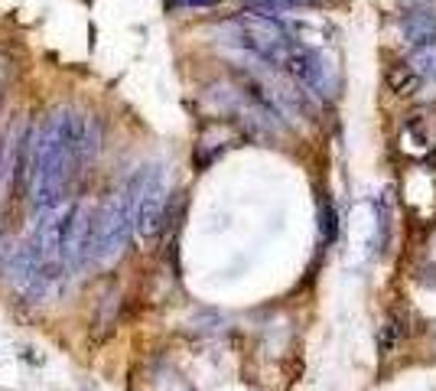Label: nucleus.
<instances>
[{"label": "nucleus", "instance_id": "obj_1", "mask_svg": "<svg viewBox=\"0 0 436 391\" xmlns=\"http://www.w3.org/2000/svg\"><path fill=\"white\" fill-rule=\"evenodd\" d=\"M101 127L95 118H85L72 108H59L33 130L26 147H20V167L30 163V196L36 209L62 202L75 177L78 163L98 157Z\"/></svg>", "mask_w": 436, "mask_h": 391}, {"label": "nucleus", "instance_id": "obj_2", "mask_svg": "<svg viewBox=\"0 0 436 391\" xmlns=\"http://www.w3.org/2000/svg\"><path fill=\"white\" fill-rule=\"evenodd\" d=\"M134 231V202H130V183L124 189L111 192L101 202L98 215L92 219V241H88V254L98 264H111L124 254L127 238Z\"/></svg>", "mask_w": 436, "mask_h": 391}, {"label": "nucleus", "instance_id": "obj_3", "mask_svg": "<svg viewBox=\"0 0 436 391\" xmlns=\"http://www.w3.org/2000/svg\"><path fill=\"white\" fill-rule=\"evenodd\" d=\"M225 30L231 33V43L245 46L254 59H264L270 66H280L283 69V59L290 53V46L297 39H290L287 26L277 20V16L267 14H257V10H241L238 16H231Z\"/></svg>", "mask_w": 436, "mask_h": 391}, {"label": "nucleus", "instance_id": "obj_4", "mask_svg": "<svg viewBox=\"0 0 436 391\" xmlns=\"http://www.w3.org/2000/svg\"><path fill=\"white\" fill-rule=\"evenodd\" d=\"M130 202H134V231L140 238H154L166 215V173L163 167H144L130 179Z\"/></svg>", "mask_w": 436, "mask_h": 391}, {"label": "nucleus", "instance_id": "obj_5", "mask_svg": "<svg viewBox=\"0 0 436 391\" xmlns=\"http://www.w3.org/2000/svg\"><path fill=\"white\" fill-rule=\"evenodd\" d=\"M283 69H287V75H290L293 82L309 88L316 98L332 101L339 95V75L329 66V59L322 53H316V49L303 46V43H293L290 46V53L283 59Z\"/></svg>", "mask_w": 436, "mask_h": 391}, {"label": "nucleus", "instance_id": "obj_6", "mask_svg": "<svg viewBox=\"0 0 436 391\" xmlns=\"http://www.w3.org/2000/svg\"><path fill=\"white\" fill-rule=\"evenodd\" d=\"M72 209L75 202H55V206L39 209V222H36V235H33V251H36L39 264L46 271V277L53 281V271L62 268V241H65V229H69Z\"/></svg>", "mask_w": 436, "mask_h": 391}, {"label": "nucleus", "instance_id": "obj_7", "mask_svg": "<svg viewBox=\"0 0 436 391\" xmlns=\"http://www.w3.org/2000/svg\"><path fill=\"white\" fill-rule=\"evenodd\" d=\"M88 241H92V215L88 206L75 202L65 229V241H62V271H78L88 258Z\"/></svg>", "mask_w": 436, "mask_h": 391}, {"label": "nucleus", "instance_id": "obj_8", "mask_svg": "<svg viewBox=\"0 0 436 391\" xmlns=\"http://www.w3.org/2000/svg\"><path fill=\"white\" fill-rule=\"evenodd\" d=\"M10 277H14V284L20 287V293H30V297H39L49 284V277H46V271H43V264H39L33 245H20V251L10 261Z\"/></svg>", "mask_w": 436, "mask_h": 391}, {"label": "nucleus", "instance_id": "obj_9", "mask_svg": "<svg viewBox=\"0 0 436 391\" xmlns=\"http://www.w3.org/2000/svg\"><path fill=\"white\" fill-rule=\"evenodd\" d=\"M238 140V130L231 127V124L218 121V124H208L206 134L199 137V167H206V163H212L215 157L222 154V150H228L231 144Z\"/></svg>", "mask_w": 436, "mask_h": 391}, {"label": "nucleus", "instance_id": "obj_10", "mask_svg": "<svg viewBox=\"0 0 436 391\" xmlns=\"http://www.w3.org/2000/svg\"><path fill=\"white\" fill-rule=\"evenodd\" d=\"M400 33L407 36L410 46H427L436 43V14L433 10H413L400 20Z\"/></svg>", "mask_w": 436, "mask_h": 391}, {"label": "nucleus", "instance_id": "obj_11", "mask_svg": "<svg viewBox=\"0 0 436 391\" xmlns=\"http://www.w3.org/2000/svg\"><path fill=\"white\" fill-rule=\"evenodd\" d=\"M407 66L413 69V75L420 82H436V43H427V46H417L407 59Z\"/></svg>", "mask_w": 436, "mask_h": 391}, {"label": "nucleus", "instance_id": "obj_12", "mask_svg": "<svg viewBox=\"0 0 436 391\" xmlns=\"http://www.w3.org/2000/svg\"><path fill=\"white\" fill-rule=\"evenodd\" d=\"M388 82H390V88H394L398 95H410L413 88H417V82H420V78L413 75V69L407 66V62H398V66L388 72Z\"/></svg>", "mask_w": 436, "mask_h": 391}, {"label": "nucleus", "instance_id": "obj_13", "mask_svg": "<svg viewBox=\"0 0 436 391\" xmlns=\"http://www.w3.org/2000/svg\"><path fill=\"white\" fill-rule=\"evenodd\" d=\"M336 235H339L336 209H332V202H322L319 206V238L329 245V241H336Z\"/></svg>", "mask_w": 436, "mask_h": 391}, {"label": "nucleus", "instance_id": "obj_14", "mask_svg": "<svg viewBox=\"0 0 436 391\" xmlns=\"http://www.w3.org/2000/svg\"><path fill=\"white\" fill-rule=\"evenodd\" d=\"M218 4L222 0H166V10H208Z\"/></svg>", "mask_w": 436, "mask_h": 391}, {"label": "nucleus", "instance_id": "obj_15", "mask_svg": "<svg viewBox=\"0 0 436 391\" xmlns=\"http://www.w3.org/2000/svg\"><path fill=\"white\" fill-rule=\"evenodd\" d=\"M280 7H299V4H313V0H277Z\"/></svg>", "mask_w": 436, "mask_h": 391}, {"label": "nucleus", "instance_id": "obj_16", "mask_svg": "<svg viewBox=\"0 0 436 391\" xmlns=\"http://www.w3.org/2000/svg\"><path fill=\"white\" fill-rule=\"evenodd\" d=\"M0 88H4V82H0ZM0 95H4V92H0Z\"/></svg>", "mask_w": 436, "mask_h": 391}]
</instances>
